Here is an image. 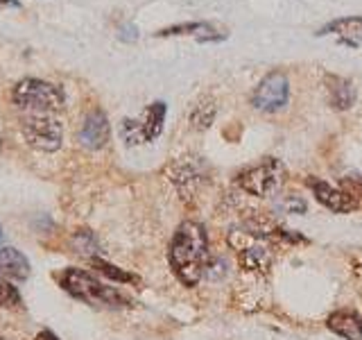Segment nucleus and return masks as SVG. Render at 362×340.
Instances as JSON below:
<instances>
[{"instance_id": "nucleus-10", "label": "nucleus", "mask_w": 362, "mask_h": 340, "mask_svg": "<svg viewBox=\"0 0 362 340\" xmlns=\"http://www.w3.org/2000/svg\"><path fill=\"white\" fill-rule=\"evenodd\" d=\"M238 264L249 272H267L272 266V252L265 245L254 243V236L247 234V243L238 247Z\"/></svg>"}, {"instance_id": "nucleus-15", "label": "nucleus", "mask_w": 362, "mask_h": 340, "mask_svg": "<svg viewBox=\"0 0 362 340\" xmlns=\"http://www.w3.org/2000/svg\"><path fill=\"white\" fill-rule=\"evenodd\" d=\"M199 175H202L199 166L195 162H190V159H186V157L173 168V181L179 186L181 193H190L192 184H199Z\"/></svg>"}, {"instance_id": "nucleus-3", "label": "nucleus", "mask_w": 362, "mask_h": 340, "mask_svg": "<svg viewBox=\"0 0 362 340\" xmlns=\"http://www.w3.org/2000/svg\"><path fill=\"white\" fill-rule=\"evenodd\" d=\"M11 102L23 113H54L64 105L62 91L43 79H23L11 91Z\"/></svg>"}, {"instance_id": "nucleus-1", "label": "nucleus", "mask_w": 362, "mask_h": 340, "mask_svg": "<svg viewBox=\"0 0 362 340\" xmlns=\"http://www.w3.org/2000/svg\"><path fill=\"white\" fill-rule=\"evenodd\" d=\"M168 261L184 286H197L209 268V236L204 225L195 220L181 222L170 243Z\"/></svg>"}, {"instance_id": "nucleus-17", "label": "nucleus", "mask_w": 362, "mask_h": 340, "mask_svg": "<svg viewBox=\"0 0 362 340\" xmlns=\"http://www.w3.org/2000/svg\"><path fill=\"white\" fill-rule=\"evenodd\" d=\"M90 266H93L98 272H102V275H105L107 279H111V281H118V283H132V281H136V277L129 275V272H124L118 266L109 264V261H102L98 256L90 259Z\"/></svg>"}, {"instance_id": "nucleus-11", "label": "nucleus", "mask_w": 362, "mask_h": 340, "mask_svg": "<svg viewBox=\"0 0 362 340\" xmlns=\"http://www.w3.org/2000/svg\"><path fill=\"white\" fill-rule=\"evenodd\" d=\"M326 327L331 329L333 334L342 336L346 340H362V317L356 313V311H335L331 313V317H328Z\"/></svg>"}, {"instance_id": "nucleus-4", "label": "nucleus", "mask_w": 362, "mask_h": 340, "mask_svg": "<svg viewBox=\"0 0 362 340\" xmlns=\"http://www.w3.org/2000/svg\"><path fill=\"white\" fill-rule=\"evenodd\" d=\"M283 181H286V166L274 157H265L263 162L243 168L235 177V184L256 198L272 196V193L281 188Z\"/></svg>"}, {"instance_id": "nucleus-25", "label": "nucleus", "mask_w": 362, "mask_h": 340, "mask_svg": "<svg viewBox=\"0 0 362 340\" xmlns=\"http://www.w3.org/2000/svg\"><path fill=\"white\" fill-rule=\"evenodd\" d=\"M0 340H3V338H0Z\"/></svg>"}, {"instance_id": "nucleus-8", "label": "nucleus", "mask_w": 362, "mask_h": 340, "mask_svg": "<svg viewBox=\"0 0 362 340\" xmlns=\"http://www.w3.org/2000/svg\"><path fill=\"white\" fill-rule=\"evenodd\" d=\"M305 184L313 188L315 200L320 202L322 207L331 209L333 213H351V211H356L360 207V202L351 198L349 193H344L342 188H335L331 184H326V181L317 179V177H308V179H305Z\"/></svg>"}, {"instance_id": "nucleus-18", "label": "nucleus", "mask_w": 362, "mask_h": 340, "mask_svg": "<svg viewBox=\"0 0 362 340\" xmlns=\"http://www.w3.org/2000/svg\"><path fill=\"white\" fill-rule=\"evenodd\" d=\"M21 293L14 283L0 279V309H16L21 306Z\"/></svg>"}, {"instance_id": "nucleus-16", "label": "nucleus", "mask_w": 362, "mask_h": 340, "mask_svg": "<svg viewBox=\"0 0 362 340\" xmlns=\"http://www.w3.org/2000/svg\"><path fill=\"white\" fill-rule=\"evenodd\" d=\"M213 32V28L209 23H186V26H173L165 28L161 32H156V37H179V34H197L199 41H209V34Z\"/></svg>"}, {"instance_id": "nucleus-21", "label": "nucleus", "mask_w": 362, "mask_h": 340, "mask_svg": "<svg viewBox=\"0 0 362 340\" xmlns=\"http://www.w3.org/2000/svg\"><path fill=\"white\" fill-rule=\"evenodd\" d=\"M283 209H286L288 213H305V209H308V204H305L301 198H286L281 204Z\"/></svg>"}, {"instance_id": "nucleus-14", "label": "nucleus", "mask_w": 362, "mask_h": 340, "mask_svg": "<svg viewBox=\"0 0 362 340\" xmlns=\"http://www.w3.org/2000/svg\"><path fill=\"white\" fill-rule=\"evenodd\" d=\"M317 34H320V37H324V34H339V37H342V43L358 45V39L362 37V16L337 18L333 23H328V26H324Z\"/></svg>"}, {"instance_id": "nucleus-2", "label": "nucleus", "mask_w": 362, "mask_h": 340, "mask_svg": "<svg viewBox=\"0 0 362 340\" xmlns=\"http://www.w3.org/2000/svg\"><path fill=\"white\" fill-rule=\"evenodd\" d=\"M59 286L73 295L75 300H82L86 304H102V306H129L132 300L118 288L100 281L95 275L79 268H66L62 275H57Z\"/></svg>"}, {"instance_id": "nucleus-5", "label": "nucleus", "mask_w": 362, "mask_h": 340, "mask_svg": "<svg viewBox=\"0 0 362 340\" xmlns=\"http://www.w3.org/2000/svg\"><path fill=\"white\" fill-rule=\"evenodd\" d=\"M23 139L30 147L41 152H54L64 141V125L54 113H25L21 123Z\"/></svg>"}, {"instance_id": "nucleus-9", "label": "nucleus", "mask_w": 362, "mask_h": 340, "mask_svg": "<svg viewBox=\"0 0 362 340\" xmlns=\"http://www.w3.org/2000/svg\"><path fill=\"white\" fill-rule=\"evenodd\" d=\"M109 134H111V128H109V120L105 116V111L95 109V111H90L82 123V130H79V143H82L84 147H88V150H100V147L107 145Z\"/></svg>"}, {"instance_id": "nucleus-22", "label": "nucleus", "mask_w": 362, "mask_h": 340, "mask_svg": "<svg viewBox=\"0 0 362 340\" xmlns=\"http://www.w3.org/2000/svg\"><path fill=\"white\" fill-rule=\"evenodd\" d=\"M34 340H59V338H57L52 332H48V329H43V332L37 334V338H34Z\"/></svg>"}, {"instance_id": "nucleus-24", "label": "nucleus", "mask_w": 362, "mask_h": 340, "mask_svg": "<svg viewBox=\"0 0 362 340\" xmlns=\"http://www.w3.org/2000/svg\"><path fill=\"white\" fill-rule=\"evenodd\" d=\"M0 241H3V227H0Z\"/></svg>"}, {"instance_id": "nucleus-12", "label": "nucleus", "mask_w": 362, "mask_h": 340, "mask_svg": "<svg viewBox=\"0 0 362 340\" xmlns=\"http://www.w3.org/2000/svg\"><path fill=\"white\" fill-rule=\"evenodd\" d=\"M326 94H328V102H331V107L337 109V111H346V109L354 107V102H356L354 84H351L349 79L337 77V75L326 77Z\"/></svg>"}, {"instance_id": "nucleus-6", "label": "nucleus", "mask_w": 362, "mask_h": 340, "mask_svg": "<svg viewBox=\"0 0 362 340\" xmlns=\"http://www.w3.org/2000/svg\"><path fill=\"white\" fill-rule=\"evenodd\" d=\"M165 102H154L145 109L143 120H122V139L124 143L136 145V143H147L158 139V134L163 132V120H165Z\"/></svg>"}, {"instance_id": "nucleus-20", "label": "nucleus", "mask_w": 362, "mask_h": 340, "mask_svg": "<svg viewBox=\"0 0 362 340\" xmlns=\"http://www.w3.org/2000/svg\"><path fill=\"white\" fill-rule=\"evenodd\" d=\"M342 191L360 202L362 200V175H346L342 179Z\"/></svg>"}, {"instance_id": "nucleus-19", "label": "nucleus", "mask_w": 362, "mask_h": 340, "mask_svg": "<svg viewBox=\"0 0 362 340\" xmlns=\"http://www.w3.org/2000/svg\"><path fill=\"white\" fill-rule=\"evenodd\" d=\"M213 118H215V105H213V102H199L197 109L192 111V116H190L192 125L199 128V130L209 128V125L213 123Z\"/></svg>"}, {"instance_id": "nucleus-7", "label": "nucleus", "mask_w": 362, "mask_h": 340, "mask_svg": "<svg viewBox=\"0 0 362 340\" xmlns=\"http://www.w3.org/2000/svg\"><path fill=\"white\" fill-rule=\"evenodd\" d=\"M290 100V82L283 73H269L260 79L252 96V105L258 111L276 113L288 105Z\"/></svg>"}, {"instance_id": "nucleus-23", "label": "nucleus", "mask_w": 362, "mask_h": 340, "mask_svg": "<svg viewBox=\"0 0 362 340\" xmlns=\"http://www.w3.org/2000/svg\"><path fill=\"white\" fill-rule=\"evenodd\" d=\"M7 5H11V7H21V3H16V0H0V7H7Z\"/></svg>"}, {"instance_id": "nucleus-13", "label": "nucleus", "mask_w": 362, "mask_h": 340, "mask_svg": "<svg viewBox=\"0 0 362 340\" xmlns=\"http://www.w3.org/2000/svg\"><path fill=\"white\" fill-rule=\"evenodd\" d=\"M0 277L9 279H28L30 277V261L25 254L18 252L14 247H3L0 249Z\"/></svg>"}]
</instances>
